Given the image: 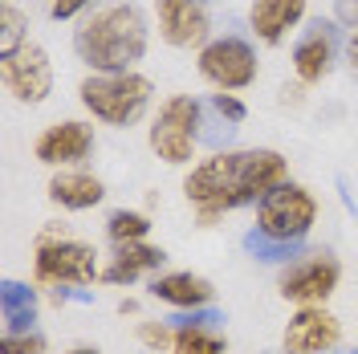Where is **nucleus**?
I'll return each mask as SVG.
<instances>
[{"mask_svg": "<svg viewBox=\"0 0 358 354\" xmlns=\"http://www.w3.org/2000/svg\"><path fill=\"white\" fill-rule=\"evenodd\" d=\"M163 261H167V253H163V248H155V244H147V241L118 244L114 261L102 269V281H106V285H131V281H138L143 273L159 269Z\"/></svg>", "mask_w": 358, "mask_h": 354, "instance_id": "obj_15", "label": "nucleus"}, {"mask_svg": "<svg viewBox=\"0 0 358 354\" xmlns=\"http://www.w3.org/2000/svg\"><path fill=\"white\" fill-rule=\"evenodd\" d=\"M0 354H45V338L37 330L4 334V338H0Z\"/></svg>", "mask_w": 358, "mask_h": 354, "instance_id": "obj_25", "label": "nucleus"}, {"mask_svg": "<svg viewBox=\"0 0 358 354\" xmlns=\"http://www.w3.org/2000/svg\"><path fill=\"white\" fill-rule=\"evenodd\" d=\"M171 354H224V338L216 330H176Z\"/></svg>", "mask_w": 358, "mask_h": 354, "instance_id": "obj_22", "label": "nucleus"}, {"mask_svg": "<svg viewBox=\"0 0 358 354\" xmlns=\"http://www.w3.org/2000/svg\"><path fill=\"white\" fill-rule=\"evenodd\" d=\"M338 41H342V33H338V21H310V29L297 37L293 45V73H297V82H322L330 69H334V57H338Z\"/></svg>", "mask_w": 358, "mask_h": 354, "instance_id": "obj_11", "label": "nucleus"}, {"mask_svg": "<svg viewBox=\"0 0 358 354\" xmlns=\"http://www.w3.org/2000/svg\"><path fill=\"white\" fill-rule=\"evenodd\" d=\"M241 244H245L248 257H257V261H265V265H281V261L306 253V241H277V236H268L261 228H248Z\"/></svg>", "mask_w": 358, "mask_h": 354, "instance_id": "obj_19", "label": "nucleus"}, {"mask_svg": "<svg viewBox=\"0 0 358 354\" xmlns=\"http://www.w3.org/2000/svg\"><path fill=\"white\" fill-rule=\"evenodd\" d=\"M159 37L176 49H203L212 41V17L203 0H159Z\"/></svg>", "mask_w": 358, "mask_h": 354, "instance_id": "obj_10", "label": "nucleus"}, {"mask_svg": "<svg viewBox=\"0 0 358 354\" xmlns=\"http://www.w3.org/2000/svg\"><path fill=\"white\" fill-rule=\"evenodd\" d=\"M289 176L285 159L268 147H252V151H216L212 159L196 163L187 179H183V192L187 204L200 212L203 224H212L220 212L232 208H245V204H261V199L281 187Z\"/></svg>", "mask_w": 358, "mask_h": 354, "instance_id": "obj_1", "label": "nucleus"}, {"mask_svg": "<svg viewBox=\"0 0 358 354\" xmlns=\"http://www.w3.org/2000/svg\"><path fill=\"white\" fill-rule=\"evenodd\" d=\"M196 69L208 86H216L220 94H232V90H245L257 82V49L245 41V37H212V41L200 49L196 57Z\"/></svg>", "mask_w": 358, "mask_h": 354, "instance_id": "obj_7", "label": "nucleus"}, {"mask_svg": "<svg viewBox=\"0 0 358 354\" xmlns=\"http://www.w3.org/2000/svg\"><path fill=\"white\" fill-rule=\"evenodd\" d=\"M0 78H4L8 94L17 102H29V106H37V102H45L53 94V62H49V53L41 45H24L13 57H4L0 62Z\"/></svg>", "mask_w": 358, "mask_h": 354, "instance_id": "obj_9", "label": "nucleus"}, {"mask_svg": "<svg viewBox=\"0 0 358 354\" xmlns=\"http://www.w3.org/2000/svg\"><path fill=\"white\" fill-rule=\"evenodd\" d=\"M151 78L134 73V69H122V73H90L86 82L78 86V98L98 122L106 127H134L147 106H151Z\"/></svg>", "mask_w": 358, "mask_h": 354, "instance_id": "obj_3", "label": "nucleus"}, {"mask_svg": "<svg viewBox=\"0 0 358 354\" xmlns=\"http://www.w3.org/2000/svg\"><path fill=\"white\" fill-rule=\"evenodd\" d=\"M350 354H358V351H350Z\"/></svg>", "mask_w": 358, "mask_h": 354, "instance_id": "obj_32", "label": "nucleus"}, {"mask_svg": "<svg viewBox=\"0 0 358 354\" xmlns=\"http://www.w3.org/2000/svg\"><path fill=\"white\" fill-rule=\"evenodd\" d=\"M224 322L220 310H212V306H200V310H179L167 318V326L171 330H216Z\"/></svg>", "mask_w": 358, "mask_h": 354, "instance_id": "obj_23", "label": "nucleus"}, {"mask_svg": "<svg viewBox=\"0 0 358 354\" xmlns=\"http://www.w3.org/2000/svg\"><path fill=\"white\" fill-rule=\"evenodd\" d=\"M208 106H212V111L220 114V118H228L232 127H241V122H245V118H248L245 102H241L236 94H212V98H208Z\"/></svg>", "mask_w": 358, "mask_h": 354, "instance_id": "obj_26", "label": "nucleus"}, {"mask_svg": "<svg viewBox=\"0 0 358 354\" xmlns=\"http://www.w3.org/2000/svg\"><path fill=\"white\" fill-rule=\"evenodd\" d=\"M203 114H208V118H200V143H208V147H220V143H232V134H236V127H232L228 118H220V114L212 111L208 102H203Z\"/></svg>", "mask_w": 358, "mask_h": 354, "instance_id": "obj_24", "label": "nucleus"}, {"mask_svg": "<svg viewBox=\"0 0 358 354\" xmlns=\"http://www.w3.org/2000/svg\"><path fill=\"white\" fill-rule=\"evenodd\" d=\"M147 37L151 29H147L143 8L106 4L94 17H86L82 29L73 33V53L94 73H122V69H134V62H143Z\"/></svg>", "mask_w": 358, "mask_h": 354, "instance_id": "obj_2", "label": "nucleus"}, {"mask_svg": "<svg viewBox=\"0 0 358 354\" xmlns=\"http://www.w3.org/2000/svg\"><path fill=\"white\" fill-rule=\"evenodd\" d=\"M0 313H4V334L33 330V322H37V289L8 277L0 285Z\"/></svg>", "mask_w": 358, "mask_h": 354, "instance_id": "obj_18", "label": "nucleus"}, {"mask_svg": "<svg viewBox=\"0 0 358 354\" xmlns=\"http://www.w3.org/2000/svg\"><path fill=\"white\" fill-rule=\"evenodd\" d=\"M317 220V199L301 183H281L257 204V228L277 241H306Z\"/></svg>", "mask_w": 358, "mask_h": 354, "instance_id": "obj_6", "label": "nucleus"}, {"mask_svg": "<svg viewBox=\"0 0 358 354\" xmlns=\"http://www.w3.org/2000/svg\"><path fill=\"white\" fill-rule=\"evenodd\" d=\"M342 326H338L334 313H326L322 306H301L285 326L281 346L285 354H326L330 346H338Z\"/></svg>", "mask_w": 358, "mask_h": 354, "instance_id": "obj_12", "label": "nucleus"}, {"mask_svg": "<svg viewBox=\"0 0 358 354\" xmlns=\"http://www.w3.org/2000/svg\"><path fill=\"white\" fill-rule=\"evenodd\" d=\"M203 4H208V0H203Z\"/></svg>", "mask_w": 358, "mask_h": 354, "instance_id": "obj_33", "label": "nucleus"}, {"mask_svg": "<svg viewBox=\"0 0 358 354\" xmlns=\"http://www.w3.org/2000/svg\"><path fill=\"white\" fill-rule=\"evenodd\" d=\"M147 232H151V220H147L143 212H127V208H118V212L106 216V236H110L114 244H134V241H143Z\"/></svg>", "mask_w": 358, "mask_h": 354, "instance_id": "obj_21", "label": "nucleus"}, {"mask_svg": "<svg viewBox=\"0 0 358 354\" xmlns=\"http://www.w3.org/2000/svg\"><path fill=\"white\" fill-rule=\"evenodd\" d=\"M151 293H155L159 302H167V306H176V310H200L212 302V281L200 277V273H163L151 281Z\"/></svg>", "mask_w": 358, "mask_h": 354, "instance_id": "obj_16", "label": "nucleus"}, {"mask_svg": "<svg viewBox=\"0 0 358 354\" xmlns=\"http://www.w3.org/2000/svg\"><path fill=\"white\" fill-rule=\"evenodd\" d=\"M301 17H306V0H252L248 8V24L257 41L265 45H281L293 24H301Z\"/></svg>", "mask_w": 358, "mask_h": 354, "instance_id": "obj_14", "label": "nucleus"}, {"mask_svg": "<svg viewBox=\"0 0 358 354\" xmlns=\"http://www.w3.org/2000/svg\"><path fill=\"white\" fill-rule=\"evenodd\" d=\"M24 45H29V17H24L13 0H4L0 4V62L13 57Z\"/></svg>", "mask_w": 358, "mask_h": 354, "instance_id": "obj_20", "label": "nucleus"}, {"mask_svg": "<svg viewBox=\"0 0 358 354\" xmlns=\"http://www.w3.org/2000/svg\"><path fill=\"white\" fill-rule=\"evenodd\" d=\"M33 273L41 285H90L98 273V253L94 244L73 241V236H57V232H45L37 241V257H33Z\"/></svg>", "mask_w": 358, "mask_h": 354, "instance_id": "obj_4", "label": "nucleus"}, {"mask_svg": "<svg viewBox=\"0 0 358 354\" xmlns=\"http://www.w3.org/2000/svg\"><path fill=\"white\" fill-rule=\"evenodd\" d=\"M334 21H342L346 29H358V0H338Z\"/></svg>", "mask_w": 358, "mask_h": 354, "instance_id": "obj_29", "label": "nucleus"}, {"mask_svg": "<svg viewBox=\"0 0 358 354\" xmlns=\"http://www.w3.org/2000/svg\"><path fill=\"white\" fill-rule=\"evenodd\" d=\"M138 338H143V346H151V351L176 346V330H171L167 322H143V326H138Z\"/></svg>", "mask_w": 358, "mask_h": 354, "instance_id": "obj_27", "label": "nucleus"}, {"mask_svg": "<svg viewBox=\"0 0 358 354\" xmlns=\"http://www.w3.org/2000/svg\"><path fill=\"white\" fill-rule=\"evenodd\" d=\"M102 196H106L102 179L90 176V171H57L49 179V199L69 208V212H86L94 204H102Z\"/></svg>", "mask_w": 358, "mask_h": 354, "instance_id": "obj_17", "label": "nucleus"}, {"mask_svg": "<svg viewBox=\"0 0 358 354\" xmlns=\"http://www.w3.org/2000/svg\"><path fill=\"white\" fill-rule=\"evenodd\" d=\"M346 53H350V66L358 69V29L350 33V45H346Z\"/></svg>", "mask_w": 358, "mask_h": 354, "instance_id": "obj_30", "label": "nucleus"}, {"mask_svg": "<svg viewBox=\"0 0 358 354\" xmlns=\"http://www.w3.org/2000/svg\"><path fill=\"white\" fill-rule=\"evenodd\" d=\"M94 0H45V8H49V17L53 21H73L78 13H86Z\"/></svg>", "mask_w": 358, "mask_h": 354, "instance_id": "obj_28", "label": "nucleus"}, {"mask_svg": "<svg viewBox=\"0 0 358 354\" xmlns=\"http://www.w3.org/2000/svg\"><path fill=\"white\" fill-rule=\"evenodd\" d=\"M338 273H342V269H338V261L330 253H306L301 261H293V265L281 273L277 289H281V297L293 302L297 310H301V306H322V302L338 289Z\"/></svg>", "mask_w": 358, "mask_h": 354, "instance_id": "obj_8", "label": "nucleus"}, {"mask_svg": "<svg viewBox=\"0 0 358 354\" xmlns=\"http://www.w3.org/2000/svg\"><path fill=\"white\" fill-rule=\"evenodd\" d=\"M94 151V131L78 118H66V122H53L37 134L33 143V155L49 163V167H66V163H82V159Z\"/></svg>", "mask_w": 358, "mask_h": 354, "instance_id": "obj_13", "label": "nucleus"}, {"mask_svg": "<svg viewBox=\"0 0 358 354\" xmlns=\"http://www.w3.org/2000/svg\"><path fill=\"white\" fill-rule=\"evenodd\" d=\"M66 354H98V346H78V351H66Z\"/></svg>", "mask_w": 358, "mask_h": 354, "instance_id": "obj_31", "label": "nucleus"}, {"mask_svg": "<svg viewBox=\"0 0 358 354\" xmlns=\"http://www.w3.org/2000/svg\"><path fill=\"white\" fill-rule=\"evenodd\" d=\"M200 118L203 102H196L192 94L167 98L151 122V151L163 163H192V151L200 143Z\"/></svg>", "mask_w": 358, "mask_h": 354, "instance_id": "obj_5", "label": "nucleus"}]
</instances>
